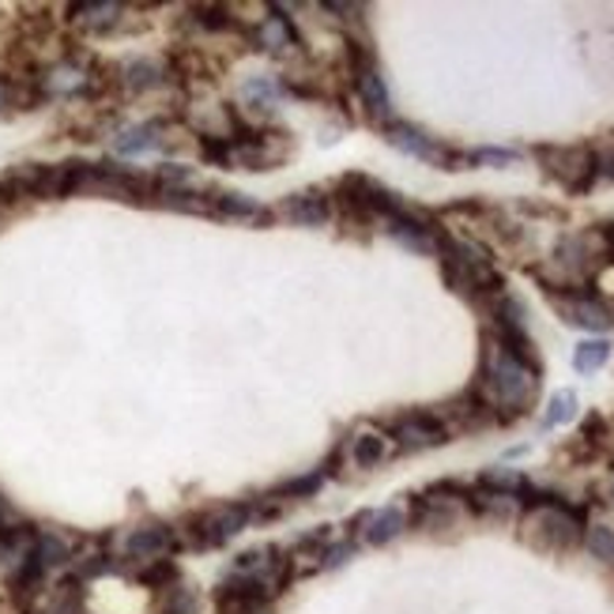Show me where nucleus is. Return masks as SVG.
<instances>
[{"mask_svg": "<svg viewBox=\"0 0 614 614\" xmlns=\"http://www.w3.org/2000/svg\"><path fill=\"white\" fill-rule=\"evenodd\" d=\"M27 614H83L80 581H60L54 588H42V595L31 603Z\"/></svg>", "mask_w": 614, "mask_h": 614, "instance_id": "11", "label": "nucleus"}, {"mask_svg": "<svg viewBox=\"0 0 614 614\" xmlns=\"http://www.w3.org/2000/svg\"><path fill=\"white\" fill-rule=\"evenodd\" d=\"M408 528V513H403V505H384L370 513V521H366V543H373V547H384V543H392L397 535Z\"/></svg>", "mask_w": 614, "mask_h": 614, "instance_id": "13", "label": "nucleus"}, {"mask_svg": "<svg viewBox=\"0 0 614 614\" xmlns=\"http://www.w3.org/2000/svg\"><path fill=\"white\" fill-rule=\"evenodd\" d=\"M174 547H178V539H174V528H166V524H139V528L125 535V555L139 561V569L155 566V561H170Z\"/></svg>", "mask_w": 614, "mask_h": 614, "instance_id": "8", "label": "nucleus"}, {"mask_svg": "<svg viewBox=\"0 0 614 614\" xmlns=\"http://www.w3.org/2000/svg\"><path fill=\"white\" fill-rule=\"evenodd\" d=\"M83 83H87V76H83V68H76V65H57L42 76V91L46 94H76V91H83Z\"/></svg>", "mask_w": 614, "mask_h": 614, "instance_id": "19", "label": "nucleus"}, {"mask_svg": "<svg viewBox=\"0 0 614 614\" xmlns=\"http://www.w3.org/2000/svg\"><path fill=\"white\" fill-rule=\"evenodd\" d=\"M584 547L592 558L614 561V528H607V524H592V528L584 532Z\"/></svg>", "mask_w": 614, "mask_h": 614, "instance_id": "24", "label": "nucleus"}, {"mask_svg": "<svg viewBox=\"0 0 614 614\" xmlns=\"http://www.w3.org/2000/svg\"><path fill=\"white\" fill-rule=\"evenodd\" d=\"M125 12L121 4H110V0H83V4L72 8V20L87 31H107L118 23V15Z\"/></svg>", "mask_w": 614, "mask_h": 614, "instance_id": "16", "label": "nucleus"}, {"mask_svg": "<svg viewBox=\"0 0 614 614\" xmlns=\"http://www.w3.org/2000/svg\"><path fill=\"white\" fill-rule=\"evenodd\" d=\"M471 166H509L516 163V152H498V147H482V152L468 155Z\"/></svg>", "mask_w": 614, "mask_h": 614, "instance_id": "28", "label": "nucleus"}, {"mask_svg": "<svg viewBox=\"0 0 614 614\" xmlns=\"http://www.w3.org/2000/svg\"><path fill=\"white\" fill-rule=\"evenodd\" d=\"M384 456H389V442H384L381 434H358L355 442H350V460H355L358 468H377Z\"/></svg>", "mask_w": 614, "mask_h": 614, "instance_id": "21", "label": "nucleus"}, {"mask_svg": "<svg viewBox=\"0 0 614 614\" xmlns=\"http://www.w3.org/2000/svg\"><path fill=\"white\" fill-rule=\"evenodd\" d=\"M34 558H38L42 573H54V569H65L72 561V539L60 535L57 528H38V543H34Z\"/></svg>", "mask_w": 614, "mask_h": 614, "instance_id": "12", "label": "nucleus"}, {"mask_svg": "<svg viewBox=\"0 0 614 614\" xmlns=\"http://www.w3.org/2000/svg\"><path fill=\"white\" fill-rule=\"evenodd\" d=\"M384 139H389L392 147H400L403 155H415V159L434 163V166H442V170H468V166H471L468 155L449 152V147L437 144L434 136H426L423 129H411V125H389V129H384Z\"/></svg>", "mask_w": 614, "mask_h": 614, "instance_id": "5", "label": "nucleus"}, {"mask_svg": "<svg viewBox=\"0 0 614 614\" xmlns=\"http://www.w3.org/2000/svg\"><path fill=\"white\" fill-rule=\"evenodd\" d=\"M476 397L487 403L490 415L498 418H521L524 411L535 403L539 392V366L524 362L521 355H513L494 332L482 336V362H479V384Z\"/></svg>", "mask_w": 614, "mask_h": 614, "instance_id": "1", "label": "nucleus"}, {"mask_svg": "<svg viewBox=\"0 0 614 614\" xmlns=\"http://www.w3.org/2000/svg\"><path fill=\"white\" fill-rule=\"evenodd\" d=\"M355 555V543H328L324 547V555H321V566L317 569H336V566H344V561Z\"/></svg>", "mask_w": 614, "mask_h": 614, "instance_id": "27", "label": "nucleus"}, {"mask_svg": "<svg viewBox=\"0 0 614 614\" xmlns=\"http://www.w3.org/2000/svg\"><path fill=\"white\" fill-rule=\"evenodd\" d=\"M212 215L219 219H242V223H265L268 212L257 204V200H249L245 192H219L215 204H212Z\"/></svg>", "mask_w": 614, "mask_h": 614, "instance_id": "14", "label": "nucleus"}, {"mask_svg": "<svg viewBox=\"0 0 614 614\" xmlns=\"http://www.w3.org/2000/svg\"><path fill=\"white\" fill-rule=\"evenodd\" d=\"M242 528H249L245 502H234V505L223 502V505H212V509H204V513L189 516V528H178V532H189V547H223V543H231Z\"/></svg>", "mask_w": 614, "mask_h": 614, "instance_id": "4", "label": "nucleus"}, {"mask_svg": "<svg viewBox=\"0 0 614 614\" xmlns=\"http://www.w3.org/2000/svg\"><path fill=\"white\" fill-rule=\"evenodd\" d=\"M257 42L276 54V49L298 46V34H294V27H291V20H287V15H268V20L257 27Z\"/></svg>", "mask_w": 614, "mask_h": 614, "instance_id": "18", "label": "nucleus"}, {"mask_svg": "<svg viewBox=\"0 0 614 614\" xmlns=\"http://www.w3.org/2000/svg\"><path fill=\"white\" fill-rule=\"evenodd\" d=\"M611 362V339H584L581 347L573 350V370L577 373H595Z\"/></svg>", "mask_w": 614, "mask_h": 614, "instance_id": "20", "label": "nucleus"}, {"mask_svg": "<svg viewBox=\"0 0 614 614\" xmlns=\"http://www.w3.org/2000/svg\"><path fill=\"white\" fill-rule=\"evenodd\" d=\"M550 305L561 313V321L573 324V328H584V332H607L614 317H611V305L603 302V298H595L592 291H581V287H573V291H550Z\"/></svg>", "mask_w": 614, "mask_h": 614, "instance_id": "6", "label": "nucleus"}, {"mask_svg": "<svg viewBox=\"0 0 614 614\" xmlns=\"http://www.w3.org/2000/svg\"><path fill=\"white\" fill-rule=\"evenodd\" d=\"M577 415V392L573 389H561L550 397L547 403V415H543V429H555L561 423H569V418Z\"/></svg>", "mask_w": 614, "mask_h": 614, "instance_id": "23", "label": "nucleus"}, {"mask_svg": "<svg viewBox=\"0 0 614 614\" xmlns=\"http://www.w3.org/2000/svg\"><path fill=\"white\" fill-rule=\"evenodd\" d=\"M528 494L532 498H524L528 502V513H524V543H532L535 550H550V555L573 550L584 535L581 513L569 509L555 494H535V490H528Z\"/></svg>", "mask_w": 614, "mask_h": 614, "instance_id": "2", "label": "nucleus"}, {"mask_svg": "<svg viewBox=\"0 0 614 614\" xmlns=\"http://www.w3.org/2000/svg\"><path fill=\"white\" fill-rule=\"evenodd\" d=\"M197 607H200V600L189 584H174L170 592H166V614H197Z\"/></svg>", "mask_w": 614, "mask_h": 614, "instance_id": "25", "label": "nucleus"}, {"mask_svg": "<svg viewBox=\"0 0 614 614\" xmlns=\"http://www.w3.org/2000/svg\"><path fill=\"white\" fill-rule=\"evenodd\" d=\"M242 99H245V107H253V110H276L279 99H283V83L271 80V76H249V80L242 83Z\"/></svg>", "mask_w": 614, "mask_h": 614, "instance_id": "17", "label": "nucleus"}, {"mask_svg": "<svg viewBox=\"0 0 614 614\" xmlns=\"http://www.w3.org/2000/svg\"><path fill=\"white\" fill-rule=\"evenodd\" d=\"M121 80H125L129 91H152V87L163 83V65L159 60H129Z\"/></svg>", "mask_w": 614, "mask_h": 614, "instance_id": "22", "label": "nucleus"}, {"mask_svg": "<svg viewBox=\"0 0 614 614\" xmlns=\"http://www.w3.org/2000/svg\"><path fill=\"white\" fill-rule=\"evenodd\" d=\"M8 200H12V189H8V186H4V178H0V208H4Z\"/></svg>", "mask_w": 614, "mask_h": 614, "instance_id": "30", "label": "nucleus"}, {"mask_svg": "<svg viewBox=\"0 0 614 614\" xmlns=\"http://www.w3.org/2000/svg\"><path fill=\"white\" fill-rule=\"evenodd\" d=\"M350 80H355L358 99H362L366 113H370V118L377 121V125H381V121H389V118H392L389 87H384V80H381V72H377V65H373V60H366V65L350 68Z\"/></svg>", "mask_w": 614, "mask_h": 614, "instance_id": "9", "label": "nucleus"}, {"mask_svg": "<svg viewBox=\"0 0 614 614\" xmlns=\"http://www.w3.org/2000/svg\"><path fill=\"white\" fill-rule=\"evenodd\" d=\"M159 144H163V125L159 121H147V125L125 129V133L113 139V152L118 155H144V152H155Z\"/></svg>", "mask_w": 614, "mask_h": 614, "instance_id": "15", "label": "nucleus"}, {"mask_svg": "<svg viewBox=\"0 0 614 614\" xmlns=\"http://www.w3.org/2000/svg\"><path fill=\"white\" fill-rule=\"evenodd\" d=\"M324 482V471H310V476H302V479H294V482H287L283 490H276V494H291V498H310L313 490H317Z\"/></svg>", "mask_w": 614, "mask_h": 614, "instance_id": "26", "label": "nucleus"}, {"mask_svg": "<svg viewBox=\"0 0 614 614\" xmlns=\"http://www.w3.org/2000/svg\"><path fill=\"white\" fill-rule=\"evenodd\" d=\"M535 155H539L543 170L566 192H573V197L588 192L595 186V178H600V163H595V152L588 144H569V147L547 144V147H535Z\"/></svg>", "mask_w": 614, "mask_h": 614, "instance_id": "3", "label": "nucleus"}, {"mask_svg": "<svg viewBox=\"0 0 614 614\" xmlns=\"http://www.w3.org/2000/svg\"><path fill=\"white\" fill-rule=\"evenodd\" d=\"M392 437H397L400 449H437V445L449 442V426L437 411H408V415L392 418Z\"/></svg>", "mask_w": 614, "mask_h": 614, "instance_id": "7", "label": "nucleus"}, {"mask_svg": "<svg viewBox=\"0 0 614 614\" xmlns=\"http://www.w3.org/2000/svg\"><path fill=\"white\" fill-rule=\"evenodd\" d=\"M279 215L291 219L294 226H321V223H328L332 208L321 192H294V197L279 200Z\"/></svg>", "mask_w": 614, "mask_h": 614, "instance_id": "10", "label": "nucleus"}, {"mask_svg": "<svg viewBox=\"0 0 614 614\" xmlns=\"http://www.w3.org/2000/svg\"><path fill=\"white\" fill-rule=\"evenodd\" d=\"M8 99H12V87H8L4 80H0V110L8 107Z\"/></svg>", "mask_w": 614, "mask_h": 614, "instance_id": "29", "label": "nucleus"}]
</instances>
